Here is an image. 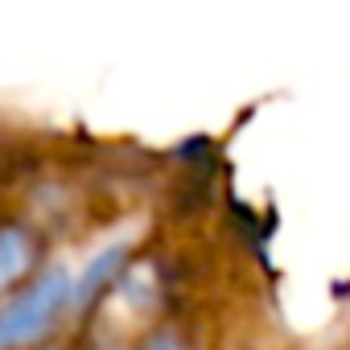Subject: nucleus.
<instances>
[{"label": "nucleus", "instance_id": "1", "mask_svg": "<svg viewBox=\"0 0 350 350\" xmlns=\"http://www.w3.org/2000/svg\"><path fill=\"white\" fill-rule=\"evenodd\" d=\"M75 305V284L62 268L42 272L29 288H21L5 309H0V350H17L38 342L62 313Z\"/></svg>", "mask_w": 350, "mask_h": 350}, {"label": "nucleus", "instance_id": "2", "mask_svg": "<svg viewBox=\"0 0 350 350\" xmlns=\"http://www.w3.org/2000/svg\"><path fill=\"white\" fill-rule=\"evenodd\" d=\"M38 243L25 227H0V297L33 272Z\"/></svg>", "mask_w": 350, "mask_h": 350}, {"label": "nucleus", "instance_id": "3", "mask_svg": "<svg viewBox=\"0 0 350 350\" xmlns=\"http://www.w3.org/2000/svg\"><path fill=\"white\" fill-rule=\"evenodd\" d=\"M124 260H128V247H124V243H116V247H107L103 256H95L91 268L83 272V280L75 284V305L99 301V293H107V284L124 272Z\"/></svg>", "mask_w": 350, "mask_h": 350}, {"label": "nucleus", "instance_id": "4", "mask_svg": "<svg viewBox=\"0 0 350 350\" xmlns=\"http://www.w3.org/2000/svg\"><path fill=\"white\" fill-rule=\"evenodd\" d=\"M140 350H190V342H186L178 329H157Z\"/></svg>", "mask_w": 350, "mask_h": 350}]
</instances>
